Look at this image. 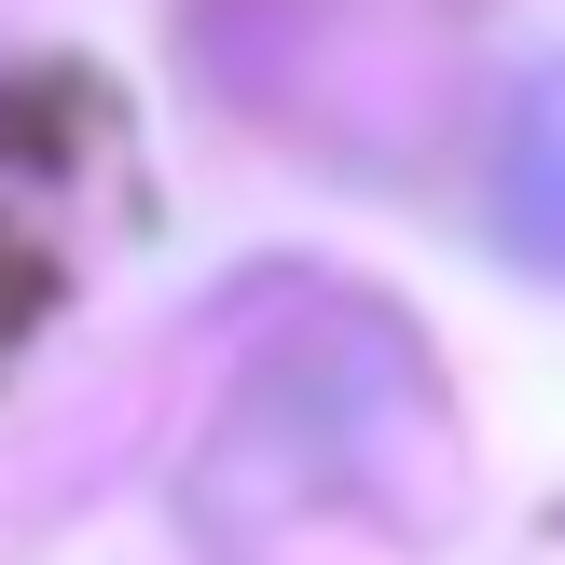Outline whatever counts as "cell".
<instances>
[{
	"instance_id": "obj_1",
	"label": "cell",
	"mask_w": 565,
	"mask_h": 565,
	"mask_svg": "<svg viewBox=\"0 0 565 565\" xmlns=\"http://www.w3.org/2000/svg\"><path fill=\"white\" fill-rule=\"evenodd\" d=\"M483 207H497V248L511 263L565 276V55L511 83V110H497V166H483Z\"/></svg>"
}]
</instances>
